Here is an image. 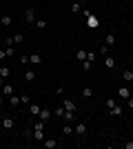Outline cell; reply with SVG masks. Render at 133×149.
<instances>
[{"label":"cell","instance_id":"obj_39","mask_svg":"<svg viewBox=\"0 0 133 149\" xmlns=\"http://www.w3.org/2000/svg\"><path fill=\"white\" fill-rule=\"evenodd\" d=\"M124 149H133V143H124Z\"/></svg>","mask_w":133,"mask_h":149},{"label":"cell","instance_id":"obj_17","mask_svg":"<svg viewBox=\"0 0 133 149\" xmlns=\"http://www.w3.org/2000/svg\"><path fill=\"white\" fill-rule=\"evenodd\" d=\"M120 98H124V100L131 98V89L129 87H120Z\"/></svg>","mask_w":133,"mask_h":149},{"label":"cell","instance_id":"obj_19","mask_svg":"<svg viewBox=\"0 0 133 149\" xmlns=\"http://www.w3.org/2000/svg\"><path fill=\"white\" fill-rule=\"evenodd\" d=\"M0 93H2V96H11V93H13V87H11V85H5V87L0 89Z\"/></svg>","mask_w":133,"mask_h":149},{"label":"cell","instance_id":"obj_25","mask_svg":"<svg viewBox=\"0 0 133 149\" xmlns=\"http://www.w3.org/2000/svg\"><path fill=\"white\" fill-rule=\"evenodd\" d=\"M33 25L38 27V29H44V27H47V20H42V18H36V22H33Z\"/></svg>","mask_w":133,"mask_h":149},{"label":"cell","instance_id":"obj_7","mask_svg":"<svg viewBox=\"0 0 133 149\" xmlns=\"http://www.w3.org/2000/svg\"><path fill=\"white\" fill-rule=\"evenodd\" d=\"M42 145H44L47 149H56V147H58V140H53V138H44Z\"/></svg>","mask_w":133,"mask_h":149},{"label":"cell","instance_id":"obj_37","mask_svg":"<svg viewBox=\"0 0 133 149\" xmlns=\"http://www.w3.org/2000/svg\"><path fill=\"white\" fill-rule=\"evenodd\" d=\"M7 58V54H5V49H0V60H5Z\"/></svg>","mask_w":133,"mask_h":149},{"label":"cell","instance_id":"obj_13","mask_svg":"<svg viewBox=\"0 0 133 149\" xmlns=\"http://www.w3.org/2000/svg\"><path fill=\"white\" fill-rule=\"evenodd\" d=\"M0 76H2V78H9V76H11V69L7 67V65H0Z\"/></svg>","mask_w":133,"mask_h":149},{"label":"cell","instance_id":"obj_31","mask_svg":"<svg viewBox=\"0 0 133 149\" xmlns=\"http://www.w3.org/2000/svg\"><path fill=\"white\" fill-rule=\"evenodd\" d=\"M7 56H13V45H7V49H5Z\"/></svg>","mask_w":133,"mask_h":149},{"label":"cell","instance_id":"obj_30","mask_svg":"<svg viewBox=\"0 0 133 149\" xmlns=\"http://www.w3.org/2000/svg\"><path fill=\"white\" fill-rule=\"evenodd\" d=\"M20 102H22V105H29L31 100H29V96H27V93H20Z\"/></svg>","mask_w":133,"mask_h":149},{"label":"cell","instance_id":"obj_18","mask_svg":"<svg viewBox=\"0 0 133 149\" xmlns=\"http://www.w3.org/2000/svg\"><path fill=\"white\" fill-rule=\"evenodd\" d=\"M29 109H31V116H36V118H38V113H40V109H42V107L36 105V102H31V107H29Z\"/></svg>","mask_w":133,"mask_h":149},{"label":"cell","instance_id":"obj_5","mask_svg":"<svg viewBox=\"0 0 133 149\" xmlns=\"http://www.w3.org/2000/svg\"><path fill=\"white\" fill-rule=\"evenodd\" d=\"M49 116H51V109H49V107H42V109H40V113H38V118L44 120V123L49 120Z\"/></svg>","mask_w":133,"mask_h":149},{"label":"cell","instance_id":"obj_34","mask_svg":"<svg viewBox=\"0 0 133 149\" xmlns=\"http://www.w3.org/2000/svg\"><path fill=\"white\" fill-rule=\"evenodd\" d=\"M95 25H98V20H95L93 16H91V18H89V27H95Z\"/></svg>","mask_w":133,"mask_h":149},{"label":"cell","instance_id":"obj_35","mask_svg":"<svg viewBox=\"0 0 133 149\" xmlns=\"http://www.w3.org/2000/svg\"><path fill=\"white\" fill-rule=\"evenodd\" d=\"M87 60H91V62H95V54H91V51H89V54H87Z\"/></svg>","mask_w":133,"mask_h":149},{"label":"cell","instance_id":"obj_3","mask_svg":"<svg viewBox=\"0 0 133 149\" xmlns=\"http://www.w3.org/2000/svg\"><path fill=\"white\" fill-rule=\"evenodd\" d=\"M109 113H111V116H115V118H122V113H124V109H122L120 105H115V107H111V109H109Z\"/></svg>","mask_w":133,"mask_h":149},{"label":"cell","instance_id":"obj_38","mask_svg":"<svg viewBox=\"0 0 133 149\" xmlns=\"http://www.w3.org/2000/svg\"><path fill=\"white\" fill-rule=\"evenodd\" d=\"M127 105H129V107H133V96H131V98H127Z\"/></svg>","mask_w":133,"mask_h":149},{"label":"cell","instance_id":"obj_10","mask_svg":"<svg viewBox=\"0 0 133 149\" xmlns=\"http://www.w3.org/2000/svg\"><path fill=\"white\" fill-rule=\"evenodd\" d=\"M104 67H107V69H113L115 67V56H107V58H104Z\"/></svg>","mask_w":133,"mask_h":149},{"label":"cell","instance_id":"obj_14","mask_svg":"<svg viewBox=\"0 0 133 149\" xmlns=\"http://www.w3.org/2000/svg\"><path fill=\"white\" fill-rule=\"evenodd\" d=\"M64 120H67V123H73V120H76V111H67V109H64V116H62Z\"/></svg>","mask_w":133,"mask_h":149},{"label":"cell","instance_id":"obj_24","mask_svg":"<svg viewBox=\"0 0 133 149\" xmlns=\"http://www.w3.org/2000/svg\"><path fill=\"white\" fill-rule=\"evenodd\" d=\"M25 80L27 82H33V80H36V71H27V74H25Z\"/></svg>","mask_w":133,"mask_h":149},{"label":"cell","instance_id":"obj_9","mask_svg":"<svg viewBox=\"0 0 133 149\" xmlns=\"http://www.w3.org/2000/svg\"><path fill=\"white\" fill-rule=\"evenodd\" d=\"M104 45H107L109 49L115 45V36H113V33H107V36H104Z\"/></svg>","mask_w":133,"mask_h":149},{"label":"cell","instance_id":"obj_11","mask_svg":"<svg viewBox=\"0 0 133 149\" xmlns=\"http://www.w3.org/2000/svg\"><path fill=\"white\" fill-rule=\"evenodd\" d=\"M82 11V5H80V0H73L71 2V13H80Z\"/></svg>","mask_w":133,"mask_h":149},{"label":"cell","instance_id":"obj_2","mask_svg":"<svg viewBox=\"0 0 133 149\" xmlns=\"http://www.w3.org/2000/svg\"><path fill=\"white\" fill-rule=\"evenodd\" d=\"M62 107L67 109V111H76V102H73L71 98H64L62 100Z\"/></svg>","mask_w":133,"mask_h":149},{"label":"cell","instance_id":"obj_40","mask_svg":"<svg viewBox=\"0 0 133 149\" xmlns=\"http://www.w3.org/2000/svg\"><path fill=\"white\" fill-rule=\"evenodd\" d=\"M5 105V96H2V93H0V107Z\"/></svg>","mask_w":133,"mask_h":149},{"label":"cell","instance_id":"obj_27","mask_svg":"<svg viewBox=\"0 0 133 149\" xmlns=\"http://www.w3.org/2000/svg\"><path fill=\"white\" fill-rule=\"evenodd\" d=\"M62 134H64V136H73V127H71V125H67V127L62 129Z\"/></svg>","mask_w":133,"mask_h":149},{"label":"cell","instance_id":"obj_26","mask_svg":"<svg viewBox=\"0 0 133 149\" xmlns=\"http://www.w3.org/2000/svg\"><path fill=\"white\" fill-rule=\"evenodd\" d=\"M115 105H118V102H115L113 98H107V100H104V107H107V109H111V107H115Z\"/></svg>","mask_w":133,"mask_h":149},{"label":"cell","instance_id":"obj_20","mask_svg":"<svg viewBox=\"0 0 133 149\" xmlns=\"http://www.w3.org/2000/svg\"><path fill=\"white\" fill-rule=\"evenodd\" d=\"M44 127H47V123H44V120H36V123H33V129H40V131H44Z\"/></svg>","mask_w":133,"mask_h":149},{"label":"cell","instance_id":"obj_4","mask_svg":"<svg viewBox=\"0 0 133 149\" xmlns=\"http://www.w3.org/2000/svg\"><path fill=\"white\" fill-rule=\"evenodd\" d=\"M25 20L29 22V25H31V22H36V11H33L31 7H29V9L25 11Z\"/></svg>","mask_w":133,"mask_h":149},{"label":"cell","instance_id":"obj_29","mask_svg":"<svg viewBox=\"0 0 133 149\" xmlns=\"http://www.w3.org/2000/svg\"><path fill=\"white\" fill-rule=\"evenodd\" d=\"M82 67H84V71H91V67H93V62H91V60H82Z\"/></svg>","mask_w":133,"mask_h":149},{"label":"cell","instance_id":"obj_6","mask_svg":"<svg viewBox=\"0 0 133 149\" xmlns=\"http://www.w3.org/2000/svg\"><path fill=\"white\" fill-rule=\"evenodd\" d=\"M29 62L36 65V67H40V65H42V56H40V54H31V56H29Z\"/></svg>","mask_w":133,"mask_h":149},{"label":"cell","instance_id":"obj_12","mask_svg":"<svg viewBox=\"0 0 133 149\" xmlns=\"http://www.w3.org/2000/svg\"><path fill=\"white\" fill-rule=\"evenodd\" d=\"M122 80H124V82L133 80V71H131V69H124V71H122Z\"/></svg>","mask_w":133,"mask_h":149},{"label":"cell","instance_id":"obj_28","mask_svg":"<svg viewBox=\"0 0 133 149\" xmlns=\"http://www.w3.org/2000/svg\"><path fill=\"white\" fill-rule=\"evenodd\" d=\"M11 40H13V42H16V45H20V42H22V40H25V36H22V33H16V36H13Z\"/></svg>","mask_w":133,"mask_h":149},{"label":"cell","instance_id":"obj_33","mask_svg":"<svg viewBox=\"0 0 133 149\" xmlns=\"http://www.w3.org/2000/svg\"><path fill=\"white\" fill-rule=\"evenodd\" d=\"M56 93H58V96H62V93H64V87H62V85H58V87H56Z\"/></svg>","mask_w":133,"mask_h":149},{"label":"cell","instance_id":"obj_21","mask_svg":"<svg viewBox=\"0 0 133 149\" xmlns=\"http://www.w3.org/2000/svg\"><path fill=\"white\" fill-rule=\"evenodd\" d=\"M82 98H87V100H89V98H93V89L84 87V89H82Z\"/></svg>","mask_w":133,"mask_h":149},{"label":"cell","instance_id":"obj_22","mask_svg":"<svg viewBox=\"0 0 133 149\" xmlns=\"http://www.w3.org/2000/svg\"><path fill=\"white\" fill-rule=\"evenodd\" d=\"M0 25H2V27H9V25H11V16H2V18H0Z\"/></svg>","mask_w":133,"mask_h":149},{"label":"cell","instance_id":"obj_23","mask_svg":"<svg viewBox=\"0 0 133 149\" xmlns=\"http://www.w3.org/2000/svg\"><path fill=\"white\" fill-rule=\"evenodd\" d=\"M53 116L62 118V116H64V107H62V105H60V107H56V109H53Z\"/></svg>","mask_w":133,"mask_h":149},{"label":"cell","instance_id":"obj_1","mask_svg":"<svg viewBox=\"0 0 133 149\" xmlns=\"http://www.w3.org/2000/svg\"><path fill=\"white\" fill-rule=\"evenodd\" d=\"M0 125H2V129H13V118L5 116V118H0Z\"/></svg>","mask_w":133,"mask_h":149},{"label":"cell","instance_id":"obj_8","mask_svg":"<svg viewBox=\"0 0 133 149\" xmlns=\"http://www.w3.org/2000/svg\"><path fill=\"white\" fill-rule=\"evenodd\" d=\"M73 134H76V136H84V134H87V125H76V127H73Z\"/></svg>","mask_w":133,"mask_h":149},{"label":"cell","instance_id":"obj_15","mask_svg":"<svg viewBox=\"0 0 133 149\" xmlns=\"http://www.w3.org/2000/svg\"><path fill=\"white\" fill-rule=\"evenodd\" d=\"M9 102H11V107L22 105V102H20V96H16V93H11V96H9Z\"/></svg>","mask_w":133,"mask_h":149},{"label":"cell","instance_id":"obj_41","mask_svg":"<svg viewBox=\"0 0 133 149\" xmlns=\"http://www.w3.org/2000/svg\"><path fill=\"white\" fill-rule=\"evenodd\" d=\"M0 134H2V125H0Z\"/></svg>","mask_w":133,"mask_h":149},{"label":"cell","instance_id":"obj_36","mask_svg":"<svg viewBox=\"0 0 133 149\" xmlns=\"http://www.w3.org/2000/svg\"><path fill=\"white\" fill-rule=\"evenodd\" d=\"M5 85H7V78H2V76H0V89L5 87Z\"/></svg>","mask_w":133,"mask_h":149},{"label":"cell","instance_id":"obj_16","mask_svg":"<svg viewBox=\"0 0 133 149\" xmlns=\"http://www.w3.org/2000/svg\"><path fill=\"white\" fill-rule=\"evenodd\" d=\"M87 54H89V51L78 49V51H76V60H80V62H82V60H87Z\"/></svg>","mask_w":133,"mask_h":149},{"label":"cell","instance_id":"obj_32","mask_svg":"<svg viewBox=\"0 0 133 149\" xmlns=\"http://www.w3.org/2000/svg\"><path fill=\"white\" fill-rule=\"evenodd\" d=\"M100 54H102V56H107V54H109V47H107V45H102V47H100Z\"/></svg>","mask_w":133,"mask_h":149}]
</instances>
